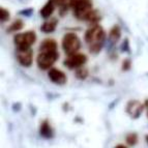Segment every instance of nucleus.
<instances>
[{"instance_id": "nucleus-13", "label": "nucleus", "mask_w": 148, "mask_h": 148, "mask_svg": "<svg viewBox=\"0 0 148 148\" xmlns=\"http://www.w3.org/2000/svg\"><path fill=\"white\" fill-rule=\"evenodd\" d=\"M121 36V29L118 25H115L111 30H110V33H109V42L110 45H115L119 40H120Z\"/></svg>"}, {"instance_id": "nucleus-3", "label": "nucleus", "mask_w": 148, "mask_h": 148, "mask_svg": "<svg viewBox=\"0 0 148 148\" xmlns=\"http://www.w3.org/2000/svg\"><path fill=\"white\" fill-rule=\"evenodd\" d=\"M59 58V53L57 50L54 51H40V54L37 55L36 63L37 66L42 71L49 69Z\"/></svg>"}, {"instance_id": "nucleus-16", "label": "nucleus", "mask_w": 148, "mask_h": 148, "mask_svg": "<svg viewBox=\"0 0 148 148\" xmlns=\"http://www.w3.org/2000/svg\"><path fill=\"white\" fill-rule=\"evenodd\" d=\"M101 14L99 12V10H90V12L87 15L86 20H85V21L95 24V23H97L99 21H101Z\"/></svg>"}, {"instance_id": "nucleus-21", "label": "nucleus", "mask_w": 148, "mask_h": 148, "mask_svg": "<svg viewBox=\"0 0 148 148\" xmlns=\"http://www.w3.org/2000/svg\"><path fill=\"white\" fill-rule=\"evenodd\" d=\"M120 50L122 51V52H130V46H128V40L127 38H125V40H123V42L121 44Z\"/></svg>"}, {"instance_id": "nucleus-20", "label": "nucleus", "mask_w": 148, "mask_h": 148, "mask_svg": "<svg viewBox=\"0 0 148 148\" xmlns=\"http://www.w3.org/2000/svg\"><path fill=\"white\" fill-rule=\"evenodd\" d=\"M10 12L6 8H0V20H1V22H8L10 20Z\"/></svg>"}, {"instance_id": "nucleus-5", "label": "nucleus", "mask_w": 148, "mask_h": 148, "mask_svg": "<svg viewBox=\"0 0 148 148\" xmlns=\"http://www.w3.org/2000/svg\"><path fill=\"white\" fill-rule=\"evenodd\" d=\"M36 40V34L34 31H26L19 33L14 36V42L18 49H28Z\"/></svg>"}, {"instance_id": "nucleus-6", "label": "nucleus", "mask_w": 148, "mask_h": 148, "mask_svg": "<svg viewBox=\"0 0 148 148\" xmlns=\"http://www.w3.org/2000/svg\"><path fill=\"white\" fill-rule=\"evenodd\" d=\"M87 61V57L84 54H80V53H76V54L69 55V58L64 60V65L69 69H77L79 67L83 66Z\"/></svg>"}, {"instance_id": "nucleus-1", "label": "nucleus", "mask_w": 148, "mask_h": 148, "mask_svg": "<svg viewBox=\"0 0 148 148\" xmlns=\"http://www.w3.org/2000/svg\"><path fill=\"white\" fill-rule=\"evenodd\" d=\"M84 40L88 45L90 53L97 54L104 47L105 40H106V32L101 25L94 24L85 32Z\"/></svg>"}, {"instance_id": "nucleus-2", "label": "nucleus", "mask_w": 148, "mask_h": 148, "mask_svg": "<svg viewBox=\"0 0 148 148\" xmlns=\"http://www.w3.org/2000/svg\"><path fill=\"white\" fill-rule=\"evenodd\" d=\"M69 8L78 20L85 21L92 8V0H69Z\"/></svg>"}, {"instance_id": "nucleus-19", "label": "nucleus", "mask_w": 148, "mask_h": 148, "mask_svg": "<svg viewBox=\"0 0 148 148\" xmlns=\"http://www.w3.org/2000/svg\"><path fill=\"white\" fill-rule=\"evenodd\" d=\"M125 140H126V143H127L128 145H131V146L136 145L137 142H138V135L135 133L128 134L127 136H126Z\"/></svg>"}, {"instance_id": "nucleus-11", "label": "nucleus", "mask_w": 148, "mask_h": 148, "mask_svg": "<svg viewBox=\"0 0 148 148\" xmlns=\"http://www.w3.org/2000/svg\"><path fill=\"white\" fill-rule=\"evenodd\" d=\"M55 6H56V5L54 4V2H53L52 0H48V2L42 6V8L40 12L42 19L46 20V19L51 17L53 12H54V10H55Z\"/></svg>"}, {"instance_id": "nucleus-15", "label": "nucleus", "mask_w": 148, "mask_h": 148, "mask_svg": "<svg viewBox=\"0 0 148 148\" xmlns=\"http://www.w3.org/2000/svg\"><path fill=\"white\" fill-rule=\"evenodd\" d=\"M54 50H57V42L52 38L44 40L40 44V51H54Z\"/></svg>"}, {"instance_id": "nucleus-24", "label": "nucleus", "mask_w": 148, "mask_h": 148, "mask_svg": "<svg viewBox=\"0 0 148 148\" xmlns=\"http://www.w3.org/2000/svg\"><path fill=\"white\" fill-rule=\"evenodd\" d=\"M12 109H14V110H15L16 112H18L21 109V105L19 104V103H17V104H15L14 106H12Z\"/></svg>"}, {"instance_id": "nucleus-25", "label": "nucleus", "mask_w": 148, "mask_h": 148, "mask_svg": "<svg viewBox=\"0 0 148 148\" xmlns=\"http://www.w3.org/2000/svg\"><path fill=\"white\" fill-rule=\"evenodd\" d=\"M145 109H146V113H147V116H148V99H146V101H145Z\"/></svg>"}, {"instance_id": "nucleus-12", "label": "nucleus", "mask_w": 148, "mask_h": 148, "mask_svg": "<svg viewBox=\"0 0 148 148\" xmlns=\"http://www.w3.org/2000/svg\"><path fill=\"white\" fill-rule=\"evenodd\" d=\"M57 24H58L57 19H50V20L44 22V24L40 26V31L44 33H52L56 29Z\"/></svg>"}, {"instance_id": "nucleus-18", "label": "nucleus", "mask_w": 148, "mask_h": 148, "mask_svg": "<svg viewBox=\"0 0 148 148\" xmlns=\"http://www.w3.org/2000/svg\"><path fill=\"white\" fill-rule=\"evenodd\" d=\"M88 76V72H87V69H84V67H79V69H76V77L77 79H80V80H85Z\"/></svg>"}, {"instance_id": "nucleus-8", "label": "nucleus", "mask_w": 148, "mask_h": 148, "mask_svg": "<svg viewBox=\"0 0 148 148\" xmlns=\"http://www.w3.org/2000/svg\"><path fill=\"white\" fill-rule=\"evenodd\" d=\"M144 105H142L139 101H130L126 104L125 111L127 113V115L131 117L132 119H138L141 116V114L143 112Z\"/></svg>"}, {"instance_id": "nucleus-7", "label": "nucleus", "mask_w": 148, "mask_h": 148, "mask_svg": "<svg viewBox=\"0 0 148 148\" xmlns=\"http://www.w3.org/2000/svg\"><path fill=\"white\" fill-rule=\"evenodd\" d=\"M16 58L18 62L24 67H29L32 64L33 59V53L30 48L28 49H18L16 50Z\"/></svg>"}, {"instance_id": "nucleus-10", "label": "nucleus", "mask_w": 148, "mask_h": 148, "mask_svg": "<svg viewBox=\"0 0 148 148\" xmlns=\"http://www.w3.org/2000/svg\"><path fill=\"white\" fill-rule=\"evenodd\" d=\"M40 136L45 139H52L54 136V132H53V128L51 126V124L49 123L48 120H45L42 122L40 127Z\"/></svg>"}, {"instance_id": "nucleus-26", "label": "nucleus", "mask_w": 148, "mask_h": 148, "mask_svg": "<svg viewBox=\"0 0 148 148\" xmlns=\"http://www.w3.org/2000/svg\"><path fill=\"white\" fill-rule=\"evenodd\" d=\"M146 141H147V143H148V135L146 136Z\"/></svg>"}, {"instance_id": "nucleus-22", "label": "nucleus", "mask_w": 148, "mask_h": 148, "mask_svg": "<svg viewBox=\"0 0 148 148\" xmlns=\"http://www.w3.org/2000/svg\"><path fill=\"white\" fill-rule=\"evenodd\" d=\"M20 15L24 16V17H30V16H32V14H33V8H26V10H20V12H19Z\"/></svg>"}, {"instance_id": "nucleus-14", "label": "nucleus", "mask_w": 148, "mask_h": 148, "mask_svg": "<svg viewBox=\"0 0 148 148\" xmlns=\"http://www.w3.org/2000/svg\"><path fill=\"white\" fill-rule=\"evenodd\" d=\"M54 4L56 6L59 8V15L61 17H64V16L67 14V10H69V0H52Z\"/></svg>"}, {"instance_id": "nucleus-23", "label": "nucleus", "mask_w": 148, "mask_h": 148, "mask_svg": "<svg viewBox=\"0 0 148 148\" xmlns=\"http://www.w3.org/2000/svg\"><path fill=\"white\" fill-rule=\"evenodd\" d=\"M131 69V60L130 59H125L122 63V69H123L124 72L128 71V69Z\"/></svg>"}, {"instance_id": "nucleus-4", "label": "nucleus", "mask_w": 148, "mask_h": 148, "mask_svg": "<svg viewBox=\"0 0 148 148\" xmlns=\"http://www.w3.org/2000/svg\"><path fill=\"white\" fill-rule=\"evenodd\" d=\"M81 48V42L80 38L77 36L75 33H66L63 36L62 40V49H63L64 53L69 56V55L76 54Z\"/></svg>"}, {"instance_id": "nucleus-9", "label": "nucleus", "mask_w": 148, "mask_h": 148, "mask_svg": "<svg viewBox=\"0 0 148 148\" xmlns=\"http://www.w3.org/2000/svg\"><path fill=\"white\" fill-rule=\"evenodd\" d=\"M48 77H49L50 81L57 85H64L67 81L66 75L58 69H50Z\"/></svg>"}, {"instance_id": "nucleus-17", "label": "nucleus", "mask_w": 148, "mask_h": 148, "mask_svg": "<svg viewBox=\"0 0 148 148\" xmlns=\"http://www.w3.org/2000/svg\"><path fill=\"white\" fill-rule=\"evenodd\" d=\"M23 26H24V23H23L22 21H21V20H16L15 22L12 23L10 27H8V33H12V32L18 31V30L22 29Z\"/></svg>"}]
</instances>
